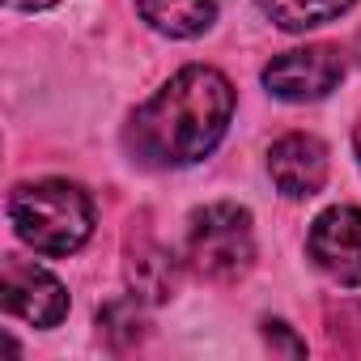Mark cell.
I'll return each instance as SVG.
<instances>
[{
	"label": "cell",
	"instance_id": "cell-13",
	"mask_svg": "<svg viewBox=\"0 0 361 361\" xmlns=\"http://www.w3.org/2000/svg\"><path fill=\"white\" fill-rule=\"evenodd\" d=\"M9 9H22V13H39V9H51V5H60V0H5Z\"/></svg>",
	"mask_w": 361,
	"mask_h": 361
},
{
	"label": "cell",
	"instance_id": "cell-2",
	"mask_svg": "<svg viewBox=\"0 0 361 361\" xmlns=\"http://www.w3.org/2000/svg\"><path fill=\"white\" fill-rule=\"evenodd\" d=\"M9 221L39 255H73L94 234V204L68 178H43L9 196Z\"/></svg>",
	"mask_w": 361,
	"mask_h": 361
},
{
	"label": "cell",
	"instance_id": "cell-10",
	"mask_svg": "<svg viewBox=\"0 0 361 361\" xmlns=\"http://www.w3.org/2000/svg\"><path fill=\"white\" fill-rule=\"evenodd\" d=\"M255 5L281 30H314V26L336 22L340 13H348L353 0H255Z\"/></svg>",
	"mask_w": 361,
	"mask_h": 361
},
{
	"label": "cell",
	"instance_id": "cell-12",
	"mask_svg": "<svg viewBox=\"0 0 361 361\" xmlns=\"http://www.w3.org/2000/svg\"><path fill=\"white\" fill-rule=\"evenodd\" d=\"M264 340H268L272 348H285L289 357H302V353H306V344H302V340H293L285 323H264Z\"/></svg>",
	"mask_w": 361,
	"mask_h": 361
},
{
	"label": "cell",
	"instance_id": "cell-6",
	"mask_svg": "<svg viewBox=\"0 0 361 361\" xmlns=\"http://www.w3.org/2000/svg\"><path fill=\"white\" fill-rule=\"evenodd\" d=\"M0 298H5V310L35 323V327H56L68 314V293L64 285L26 259H5V272H0Z\"/></svg>",
	"mask_w": 361,
	"mask_h": 361
},
{
	"label": "cell",
	"instance_id": "cell-9",
	"mask_svg": "<svg viewBox=\"0 0 361 361\" xmlns=\"http://www.w3.org/2000/svg\"><path fill=\"white\" fill-rule=\"evenodd\" d=\"M128 281H132V289H136L140 298L166 302V298H174V289H178V264H174L170 251L145 243V247H136L132 259H128Z\"/></svg>",
	"mask_w": 361,
	"mask_h": 361
},
{
	"label": "cell",
	"instance_id": "cell-3",
	"mask_svg": "<svg viewBox=\"0 0 361 361\" xmlns=\"http://www.w3.org/2000/svg\"><path fill=\"white\" fill-rule=\"evenodd\" d=\"M188 259L200 276L209 281H238L251 272L255 264V230H251V213L238 204H209L200 213H192L188 226Z\"/></svg>",
	"mask_w": 361,
	"mask_h": 361
},
{
	"label": "cell",
	"instance_id": "cell-11",
	"mask_svg": "<svg viewBox=\"0 0 361 361\" xmlns=\"http://www.w3.org/2000/svg\"><path fill=\"white\" fill-rule=\"evenodd\" d=\"M102 327H106V336L115 340V344H136L145 331V319H140V310H136V302H111L106 310H102V319H98Z\"/></svg>",
	"mask_w": 361,
	"mask_h": 361
},
{
	"label": "cell",
	"instance_id": "cell-1",
	"mask_svg": "<svg viewBox=\"0 0 361 361\" xmlns=\"http://www.w3.org/2000/svg\"><path fill=\"white\" fill-rule=\"evenodd\" d=\"M234 115V85L204 64L174 73L132 119V149L149 166H192L217 149Z\"/></svg>",
	"mask_w": 361,
	"mask_h": 361
},
{
	"label": "cell",
	"instance_id": "cell-14",
	"mask_svg": "<svg viewBox=\"0 0 361 361\" xmlns=\"http://www.w3.org/2000/svg\"><path fill=\"white\" fill-rule=\"evenodd\" d=\"M353 149H357V161H361V119H357V132H353Z\"/></svg>",
	"mask_w": 361,
	"mask_h": 361
},
{
	"label": "cell",
	"instance_id": "cell-7",
	"mask_svg": "<svg viewBox=\"0 0 361 361\" xmlns=\"http://www.w3.org/2000/svg\"><path fill=\"white\" fill-rule=\"evenodd\" d=\"M268 174L281 196L289 200H306L314 192H323L327 183V149L319 136L306 132H289L268 149Z\"/></svg>",
	"mask_w": 361,
	"mask_h": 361
},
{
	"label": "cell",
	"instance_id": "cell-8",
	"mask_svg": "<svg viewBox=\"0 0 361 361\" xmlns=\"http://www.w3.org/2000/svg\"><path fill=\"white\" fill-rule=\"evenodd\" d=\"M221 0H136L140 18L170 39H196L213 26Z\"/></svg>",
	"mask_w": 361,
	"mask_h": 361
},
{
	"label": "cell",
	"instance_id": "cell-4",
	"mask_svg": "<svg viewBox=\"0 0 361 361\" xmlns=\"http://www.w3.org/2000/svg\"><path fill=\"white\" fill-rule=\"evenodd\" d=\"M344 77V60L336 47H298L276 56L264 68V85L281 102H319Z\"/></svg>",
	"mask_w": 361,
	"mask_h": 361
},
{
	"label": "cell",
	"instance_id": "cell-5",
	"mask_svg": "<svg viewBox=\"0 0 361 361\" xmlns=\"http://www.w3.org/2000/svg\"><path fill=\"white\" fill-rule=\"evenodd\" d=\"M306 251L323 276L336 285H361V209L336 204L314 217Z\"/></svg>",
	"mask_w": 361,
	"mask_h": 361
}]
</instances>
